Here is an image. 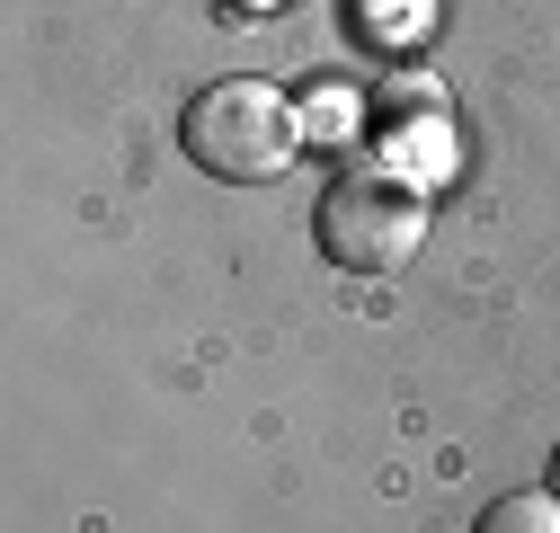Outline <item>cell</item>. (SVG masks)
I'll list each match as a JSON object with an SVG mask.
<instances>
[{
    "instance_id": "cell-1",
    "label": "cell",
    "mask_w": 560,
    "mask_h": 533,
    "mask_svg": "<svg viewBox=\"0 0 560 533\" xmlns=\"http://www.w3.org/2000/svg\"><path fill=\"white\" fill-rule=\"evenodd\" d=\"M303 116L285 90H267V81H214V90H196L187 116H178V143L196 169H214L232 187H258V178H285L294 152H303Z\"/></svg>"
},
{
    "instance_id": "cell-2",
    "label": "cell",
    "mask_w": 560,
    "mask_h": 533,
    "mask_svg": "<svg viewBox=\"0 0 560 533\" xmlns=\"http://www.w3.org/2000/svg\"><path fill=\"white\" fill-rule=\"evenodd\" d=\"M312 240H320L329 266H347V276H400L418 258V240H428V196L400 169H347L320 196Z\"/></svg>"
},
{
    "instance_id": "cell-3",
    "label": "cell",
    "mask_w": 560,
    "mask_h": 533,
    "mask_svg": "<svg viewBox=\"0 0 560 533\" xmlns=\"http://www.w3.org/2000/svg\"><path fill=\"white\" fill-rule=\"evenodd\" d=\"M471 533H560V498H551V489H516V498H499V507H480Z\"/></svg>"
},
{
    "instance_id": "cell-4",
    "label": "cell",
    "mask_w": 560,
    "mask_h": 533,
    "mask_svg": "<svg viewBox=\"0 0 560 533\" xmlns=\"http://www.w3.org/2000/svg\"><path fill=\"white\" fill-rule=\"evenodd\" d=\"M551 498H560V445H551Z\"/></svg>"
},
{
    "instance_id": "cell-5",
    "label": "cell",
    "mask_w": 560,
    "mask_h": 533,
    "mask_svg": "<svg viewBox=\"0 0 560 533\" xmlns=\"http://www.w3.org/2000/svg\"><path fill=\"white\" fill-rule=\"evenodd\" d=\"M232 10H276V0H232Z\"/></svg>"
}]
</instances>
